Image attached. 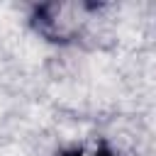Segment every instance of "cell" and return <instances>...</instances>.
I'll return each mask as SVG.
<instances>
[{"mask_svg":"<svg viewBox=\"0 0 156 156\" xmlns=\"http://www.w3.org/2000/svg\"><path fill=\"white\" fill-rule=\"evenodd\" d=\"M93 156H117V154H115L110 146H105V144H102V146H98V149H95V154H93Z\"/></svg>","mask_w":156,"mask_h":156,"instance_id":"obj_1","label":"cell"},{"mask_svg":"<svg viewBox=\"0 0 156 156\" xmlns=\"http://www.w3.org/2000/svg\"><path fill=\"white\" fill-rule=\"evenodd\" d=\"M56 156H85V154H83V149H68V151H61Z\"/></svg>","mask_w":156,"mask_h":156,"instance_id":"obj_2","label":"cell"}]
</instances>
